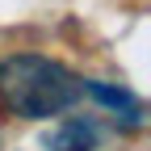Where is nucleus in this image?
I'll return each instance as SVG.
<instances>
[{"label": "nucleus", "mask_w": 151, "mask_h": 151, "mask_svg": "<svg viewBox=\"0 0 151 151\" xmlns=\"http://www.w3.org/2000/svg\"><path fill=\"white\" fill-rule=\"evenodd\" d=\"M84 97V80L46 55H9L0 63V101L34 122L59 118Z\"/></svg>", "instance_id": "obj_1"}, {"label": "nucleus", "mask_w": 151, "mask_h": 151, "mask_svg": "<svg viewBox=\"0 0 151 151\" xmlns=\"http://www.w3.org/2000/svg\"><path fill=\"white\" fill-rule=\"evenodd\" d=\"M97 143H101V126L88 118H71L59 130H50V139H46L50 151H92Z\"/></svg>", "instance_id": "obj_2"}, {"label": "nucleus", "mask_w": 151, "mask_h": 151, "mask_svg": "<svg viewBox=\"0 0 151 151\" xmlns=\"http://www.w3.org/2000/svg\"><path fill=\"white\" fill-rule=\"evenodd\" d=\"M84 92H88V97H97L105 109L122 113L130 126H139V122H143V105H139V97H134V92L113 88V84H105V80H84Z\"/></svg>", "instance_id": "obj_3"}]
</instances>
